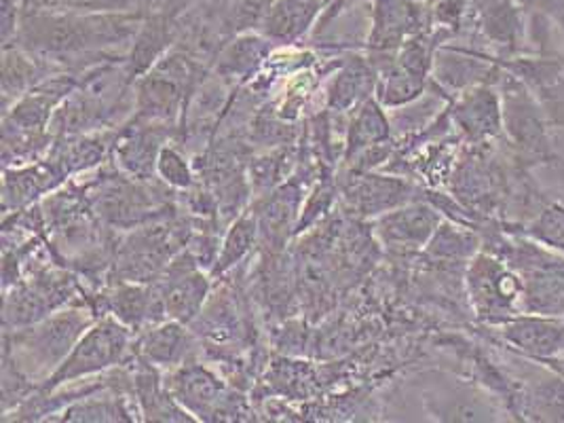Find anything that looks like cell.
<instances>
[{"label": "cell", "mask_w": 564, "mask_h": 423, "mask_svg": "<svg viewBox=\"0 0 564 423\" xmlns=\"http://www.w3.org/2000/svg\"><path fill=\"white\" fill-rule=\"evenodd\" d=\"M140 0H24V9H53V11H133Z\"/></svg>", "instance_id": "obj_33"}, {"label": "cell", "mask_w": 564, "mask_h": 423, "mask_svg": "<svg viewBox=\"0 0 564 423\" xmlns=\"http://www.w3.org/2000/svg\"><path fill=\"white\" fill-rule=\"evenodd\" d=\"M425 404L442 422H501L503 413L510 415L499 398L485 397L480 390L462 381H436V386L425 392Z\"/></svg>", "instance_id": "obj_13"}, {"label": "cell", "mask_w": 564, "mask_h": 423, "mask_svg": "<svg viewBox=\"0 0 564 423\" xmlns=\"http://www.w3.org/2000/svg\"><path fill=\"white\" fill-rule=\"evenodd\" d=\"M91 324L94 316L85 310H57L32 326L4 333V351L15 354V367L30 381H45L66 360Z\"/></svg>", "instance_id": "obj_3"}, {"label": "cell", "mask_w": 564, "mask_h": 423, "mask_svg": "<svg viewBox=\"0 0 564 423\" xmlns=\"http://www.w3.org/2000/svg\"><path fill=\"white\" fill-rule=\"evenodd\" d=\"M292 155L288 149H273L264 155H258L250 161V185L258 193H267L278 188L283 176L290 172Z\"/></svg>", "instance_id": "obj_30"}, {"label": "cell", "mask_w": 564, "mask_h": 423, "mask_svg": "<svg viewBox=\"0 0 564 423\" xmlns=\"http://www.w3.org/2000/svg\"><path fill=\"white\" fill-rule=\"evenodd\" d=\"M440 225H442V214L436 206L423 199H416L395 210L381 214L375 223V229L387 248L406 254V252H416L425 248L436 236Z\"/></svg>", "instance_id": "obj_12"}, {"label": "cell", "mask_w": 564, "mask_h": 423, "mask_svg": "<svg viewBox=\"0 0 564 423\" xmlns=\"http://www.w3.org/2000/svg\"><path fill=\"white\" fill-rule=\"evenodd\" d=\"M131 344V328L117 317L106 316L89 326V330L78 339L66 360L53 370L39 386V394H53L59 388L87 379L110 367H117L128 356Z\"/></svg>", "instance_id": "obj_6"}, {"label": "cell", "mask_w": 564, "mask_h": 423, "mask_svg": "<svg viewBox=\"0 0 564 423\" xmlns=\"http://www.w3.org/2000/svg\"><path fill=\"white\" fill-rule=\"evenodd\" d=\"M140 356L144 362H151L153 367H180L184 365L188 351H191V337L184 330L182 322L167 319L153 324L142 337H140Z\"/></svg>", "instance_id": "obj_25"}, {"label": "cell", "mask_w": 564, "mask_h": 423, "mask_svg": "<svg viewBox=\"0 0 564 423\" xmlns=\"http://www.w3.org/2000/svg\"><path fill=\"white\" fill-rule=\"evenodd\" d=\"M195 83V64L186 53L167 52L153 68L135 80L133 108L135 119L170 128L178 119L182 108L186 110Z\"/></svg>", "instance_id": "obj_5"}, {"label": "cell", "mask_w": 564, "mask_h": 423, "mask_svg": "<svg viewBox=\"0 0 564 423\" xmlns=\"http://www.w3.org/2000/svg\"><path fill=\"white\" fill-rule=\"evenodd\" d=\"M299 204H301L299 186L283 185L273 188V193H269L254 210L260 234L271 241L282 243L290 234V225L294 223Z\"/></svg>", "instance_id": "obj_26"}, {"label": "cell", "mask_w": 564, "mask_h": 423, "mask_svg": "<svg viewBox=\"0 0 564 423\" xmlns=\"http://www.w3.org/2000/svg\"><path fill=\"white\" fill-rule=\"evenodd\" d=\"M273 41L262 32H239L220 52L216 62V77L220 80H243L252 77L258 66L269 57Z\"/></svg>", "instance_id": "obj_24"}, {"label": "cell", "mask_w": 564, "mask_h": 423, "mask_svg": "<svg viewBox=\"0 0 564 423\" xmlns=\"http://www.w3.org/2000/svg\"><path fill=\"white\" fill-rule=\"evenodd\" d=\"M393 126L386 106L381 105L375 96L359 105L349 121L347 140H345V161L351 163L366 151L391 142Z\"/></svg>", "instance_id": "obj_22"}, {"label": "cell", "mask_w": 564, "mask_h": 423, "mask_svg": "<svg viewBox=\"0 0 564 423\" xmlns=\"http://www.w3.org/2000/svg\"><path fill=\"white\" fill-rule=\"evenodd\" d=\"M465 284L476 316L490 326H499L524 314V278L503 257L492 252H478L471 257Z\"/></svg>", "instance_id": "obj_4"}, {"label": "cell", "mask_w": 564, "mask_h": 423, "mask_svg": "<svg viewBox=\"0 0 564 423\" xmlns=\"http://www.w3.org/2000/svg\"><path fill=\"white\" fill-rule=\"evenodd\" d=\"M144 18L140 11L24 9L15 45L47 62L106 55L115 47L133 43Z\"/></svg>", "instance_id": "obj_1"}, {"label": "cell", "mask_w": 564, "mask_h": 423, "mask_svg": "<svg viewBox=\"0 0 564 423\" xmlns=\"http://www.w3.org/2000/svg\"><path fill=\"white\" fill-rule=\"evenodd\" d=\"M66 172L52 158L20 167H4L2 181V210H22L32 206L39 197L62 185Z\"/></svg>", "instance_id": "obj_18"}, {"label": "cell", "mask_w": 564, "mask_h": 423, "mask_svg": "<svg viewBox=\"0 0 564 423\" xmlns=\"http://www.w3.org/2000/svg\"><path fill=\"white\" fill-rule=\"evenodd\" d=\"M324 7L326 0H273L260 22V32L280 45L296 43L317 26Z\"/></svg>", "instance_id": "obj_19"}, {"label": "cell", "mask_w": 564, "mask_h": 423, "mask_svg": "<svg viewBox=\"0 0 564 423\" xmlns=\"http://www.w3.org/2000/svg\"><path fill=\"white\" fill-rule=\"evenodd\" d=\"M495 328L501 344L518 356L550 367L564 356V317L524 312Z\"/></svg>", "instance_id": "obj_10"}, {"label": "cell", "mask_w": 564, "mask_h": 423, "mask_svg": "<svg viewBox=\"0 0 564 423\" xmlns=\"http://www.w3.org/2000/svg\"><path fill=\"white\" fill-rule=\"evenodd\" d=\"M522 236L538 243L541 250L564 257V202L545 199L522 225Z\"/></svg>", "instance_id": "obj_27"}, {"label": "cell", "mask_w": 564, "mask_h": 423, "mask_svg": "<svg viewBox=\"0 0 564 423\" xmlns=\"http://www.w3.org/2000/svg\"><path fill=\"white\" fill-rule=\"evenodd\" d=\"M119 178V176H117ZM110 181L98 193V210L100 216L112 225L131 227L140 225L144 220H151L154 210L159 208V202L153 195L129 181Z\"/></svg>", "instance_id": "obj_20"}, {"label": "cell", "mask_w": 564, "mask_h": 423, "mask_svg": "<svg viewBox=\"0 0 564 423\" xmlns=\"http://www.w3.org/2000/svg\"><path fill=\"white\" fill-rule=\"evenodd\" d=\"M480 241L471 234H465L457 227L440 225L436 236L427 243L430 252L437 259H463V257H476Z\"/></svg>", "instance_id": "obj_31"}, {"label": "cell", "mask_w": 564, "mask_h": 423, "mask_svg": "<svg viewBox=\"0 0 564 423\" xmlns=\"http://www.w3.org/2000/svg\"><path fill=\"white\" fill-rule=\"evenodd\" d=\"M474 24L499 62L533 53L531 18L518 0H478Z\"/></svg>", "instance_id": "obj_8"}, {"label": "cell", "mask_w": 564, "mask_h": 423, "mask_svg": "<svg viewBox=\"0 0 564 423\" xmlns=\"http://www.w3.org/2000/svg\"><path fill=\"white\" fill-rule=\"evenodd\" d=\"M347 4V0H326V7H324V13H322V18H319V22H317V30H324V28L328 26L330 22H333L334 18L340 13V9Z\"/></svg>", "instance_id": "obj_35"}, {"label": "cell", "mask_w": 564, "mask_h": 423, "mask_svg": "<svg viewBox=\"0 0 564 423\" xmlns=\"http://www.w3.org/2000/svg\"><path fill=\"white\" fill-rule=\"evenodd\" d=\"M163 147V126L135 119L133 126L115 135L112 153L126 176L133 181H151L156 174V158Z\"/></svg>", "instance_id": "obj_16"}, {"label": "cell", "mask_w": 564, "mask_h": 423, "mask_svg": "<svg viewBox=\"0 0 564 423\" xmlns=\"http://www.w3.org/2000/svg\"><path fill=\"white\" fill-rule=\"evenodd\" d=\"M53 422H131L123 400L117 397H96V392L73 400Z\"/></svg>", "instance_id": "obj_29"}, {"label": "cell", "mask_w": 564, "mask_h": 423, "mask_svg": "<svg viewBox=\"0 0 564 423\" xmlns=\"http://www.w3.org/2000/svg\"><path fill=\"white\" fill-rule=\"evenodd\" d=\"M159 292L165 316L188 324L204 312L209 282L195 257L180 254L178 259L167 264Z\"/></svg>", "instance_id": "obj_14"}, {"label": "cell", "mask_w": 564, "mask_h": 423, "mask_svg": "<svg viewBox=\"0 0 564 423\" xmlns=\"http://www.w3.org/2000/svg\"><path fill=\"white\" fill-rule=\"evenodd\" d=\"M167 390L197 420H207L218 413L220 404L227 400L225 383L204 365L195 362L180 365L167 383Z\"/></svg>", "instance_id": "obj_17"}, {"label": "cell", "mask_w": 564, "mask_h": 423, "mask_svg": "<svg viewBox=\"0 0 564 423\" xmlns=\"http://www.w3.org/2000/svg\"><path fill=\"white\" fill-rule=\"evenodd\" d=\"M508 375V411L518 422H564V372L524 358V369Z\"/></svg>", "instance_id": "obj_7"}, {"label": "cell", "mask_w": 564, "mask_h": 423, "mask_svg": "<svg viewBox=\"0 0 564 423\" xmlns=\"http://www.w3.org/2000/svg\"><path fill=\"white\" fill-rule=\"evenodd\" d=\"M52 77L47 73V64L43 57L26 52L22 47H2V105L4 110L9 105L18 102L34 89L39 83Z\"/></svg>", "instance_id": "obj_23"}, {"label": "cell", "mask_w": 564, "mask_h": 423, "mask_svg": "<svg viewBox=\"0 0 564 423\" xmlns=\"http://www.w3.org/2000/svg\"><path fill=\"white\" fill-rule=\"evenodd\" d=\"M499 94L503 110V138L520 165L533 170L538 165H556L563 158L556 153L550 121L535 91L516 73L501 66Z\"/></svg>", "instance_id": "obj_2"}, {"label": "cell", "mask_w": 564, "mask_h": 423, "mask_svg": "<svg viewBox=\"0 0 564 423\" xmlns=\"http://www.w3.org/2000/svg\"><path fill=\"white\" fill-rule=\"evenodd\" d=\"M421 188L391 176L364 174L354 172L351 181L345 186V197L354 210L366 216H381L389 210H395L404 204L421 199Z\"/></svg>", "instance_id": "obj_15"}, {"label": "cell", "mask_w": 564, "mask_h": 423, "mask_svg": "<svg viewBox=\"0 0 564 423\" xmlns=\"http://www.w3.org/2000/svg\"><path fill=\"white\" fill-rule=\"evenodd\" d=\"M258 234H260V227H258V218L254 212L252 214H241L239 218H235L227 236H225V241L220 243L223 248L218 250V257L214 261L212 273L220 275V273H227L235 264L241 263L250 254L252 246L257 243Z\"/></svg>", "instance_id": "obj_28"}, {"label": "cell", "mask_w": 564, "mask_h": 423, "mask_svg": "<svg viewBox=\"0 0 564 423\" xmlns=\"http://www.w3.org/2000/svg\"><path fill=\"white\" fill-rule=\"evenodd\" d=\"M377 68L368 57H349L328 85V108L334 112L354 110L377 91Z\"/></svg>", "instance_id": "obj_21"}, {"label": "cell", "mask_w": 564, "mask_h": 423, "mask_svg": "<svg viewBox=\"0 0 564 423\" xmlns=\"http://www.w3.org/2000/svg\"><path fill=\"white\" fill-rule=\"evenodd\" d=\"M430 28L427 7L421 0H372V26L368 34V59L395 55L402 43Z\"/></svg>", "instance_id": "obj_11"}, {"label": "cell", "mask_w": 564, "mask_h": 423, "mask_svg": "<svg viewBox=\"0 0 564 423\" xmlns=\"http://www.w3.org/2000/svg\"><path fill=\"white\" fill-rule=\"evenodd\" d=\"M448 115L467 144L488 147L490 142L499 140L503 135L499 79L478 83L457 94L451 100Z\"/></svg>", "instance_id": "obj_9"}, {"label": "cell", "mask_w": 564, "mask_h": 423, "mask_svg": "<svg viewBox=\"0 0 564 423\" xmlns=\"http://www.w3.org/2000/svg\"><path fill=\"white\" fill-rule=\"evenodd\" d=\"M156 176L172 188L188 191L195 186V172L176 147H163L156 158Z\"/></svg>", "instance_id": "obj_32"}, {"label": "cell", "mask_w": 564, "mask_h": 423, "mask_svg": "<svg viewBox=\"0 0 564 423\" xmlns=\"http://www.w3.org/2000/svg\"><path fill=\"white\" fill-rule=\"evenodd\" d=\"M529 15L550 20L564 36V0H518Z\"/></svg>", "instance_id": "obj_34"}]
</instances>
